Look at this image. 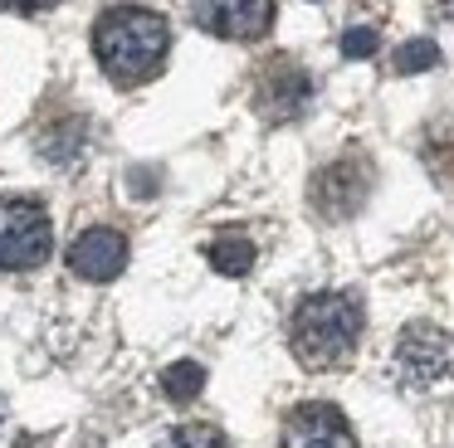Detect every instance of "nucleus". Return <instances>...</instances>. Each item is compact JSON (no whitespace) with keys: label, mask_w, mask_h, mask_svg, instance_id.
<instances>
[{"label":"nucleus","mask_w":454,"mask_h":448,"mask_svg":"<svg viewBox=\"0 0 454 448\" xmlns=\"http://www.w3.org/2000/svg\"><path fill=\"white\" fill-rule=\"evenodd\" d=\"M440 64V49L430 44V39H411V44H401V54H395V73H425V68Z\"/></svg>","instance_id":"nucleus-12"},{"label":"nucleus","mask_w":454,"mask_h":448,"mask_svg":"<svg viewBox=\"0 0 454 448\" xmlns=\"http://www.w3.org/2000/svg\"><path fill=\"white\" fill-rule=\"evenodd\" d=\"M5 10H20V15H40V10H50V5H59V0H0Z\"/></svg>","instance_id":"nucleus-15"},{"label":"nucleus","mask_w":454,"mask_h":448,"mask_svg":"<svg viewBox=\"0 0 454 448\" xmlns=\"http://www.w3.org/2000/svg\"><path fill=\"white\" fill-rule=\"evenodd\" d=\"M206 253H210V268L225 273V278H245V273L254 268V243H249L245 234H220Z\"/></svg>","instance_id":"nucleus-10"},{"label":"nucleus","mask_w":454,"mask_h":448,"mask_svg":"<svg viewBox=\"0 0 454 448\" xmlns=\"http://www.w3.org/2000/svg\"><path fill=\"white\" fill-rule=\"evenodd\" d=\"M342 54L347 58H372L376 54V29H347V35H342Z\"/></svg>","instance_id":"nucleus-14"},{"label":"nucleus","mask_w":454,"mask_h":448,"mask_svg":"<svg viewBox=\"0 0 454 448\" xmlns=\"http://www.w3.org/2000/svg\"><path fill=\"white\" fill-rule=\"evenodd\" d=\"M366 190H372V166H366V156H337L333 166H323L313 175L308 200H313V210L323 220H347V214H356L366 205Z\"/></svg>","instance_id":"nucleus-5"},{"label":"nucleus","mask_w":454,"mask_h":448,"mask_svg":"<svg viewBox=\"0 0 454 448\" xmlns=\"http://www.w3.org/2000/svg\"><path fill=\"white\" fill-rule=\"evenodd\" d=\"M200 385H206V370H200L196 360H176V366L161 370V390H167V399H176V405L196 399Z\"/></svg>","instance_id":"nucleus-11"},{"label":"nucleus","mask_w":454,"mask_h":448,"mask_svg":"<svg viewBox=\"0 0 454 448\" xmlns=\"http://www.w3.org/2000/svg\"><path fill=\"white\" fill-rule=\"evenodd\" d=\"M284 448H356V434L337 405L308 399L284 419Z\"/></svg>","instance_id":"nucleus-7"},{"label":"nucleus","mask_w":454,"mask_h":448,"mask_svg":"<svg viewBox=\"0 0 454 448\" xmlns=\"http://www.w3.org/2000/svg\"><path fill=\"white\" fill-rule=\"evenodd\" d=\"M69 268L89 282H113L122 268H128V239L108 224H93L79 239L69 243Z\"/></svg>","instance_id":"nucleus-8"},{"label":"nucleus","mask_w":454,"mask_h":448,"mask_svg":"<svg viewBox=\"0 0 454 448\" xmlns=\"http://www.w3.org/2000/svg\"><path fill=\"white\" fill-rule=\"evenodd\" d=\"M161 448H230V444H225V434L210 429V424H181Z\"/></svg>","instance_id":"nucleus-13"},{"label":"nucleus","mask_w":454,"mask_h":448,"mask_svg":"<svg viewBox=\"0 0 454 448\" xmlns=\"http://www.w3.org/2000/svg\"><path fill=\"white\" fill-rule=\"evenodd\" d=\"M288 341H294V356L308 370L347 366L356 341H362V302L352 292H313L294 307Z\"/></svg>","instance_id":"nucleus-2"},{"label":"nucleus","mask_w":454,"mask_h":448,"mask_svg":"<svg viewBox=\"0 0 454 448\" xmlns=\"http://www.w3.org/2000/svg\"><path fill=\"white\" fill-rule=\"evenodd\" d=\"M308 103H313V78L294 58H278V64L264 68V78H259V112L269 122H294Z\"/></svg>","instance_id":"nucleus-9"},{"label":"nucleus","mask_w":454,"mask_h":448,"mask_svg":"<svg viewBox=\"0 0 454 448\" xmlns=\"http://www.w3.org/2000/svg\"><path fill=\"white\" fill-rule=\"evenodd\" d=\"M191 19L215 39L254 44L274 29V0H191Z\"/></svg>","instance_id":"nucleus-6"},{"label":"nucleus","mask_w":454,"mask_h":448,"mask_svg":"<svg viewBox=\"0 0 454 448\" xmlns=\"http://www.w3.org/2000/svg\"><path fill=\"white\" fill-rule=\"evenodd\" d=\"M391 360H395L401 385H411V390L440 385V380L454 370V341L444 336L440 327H430V321H411V327L395 336V356Z\"/></svg>","instance_id":"nucleus-4"},{"label":"nucleus","mask_w":454,"mask_h":448,"mask_svg":"<svg viewBox=\"0 0 454 448\" xmlns=\"http://www.w3.org/2000/svg\"><path fill=\"white\" fill-rule=\"evenodd\" d=\"M54 229L44 205L35 200H0V273H30L50 259Z\"/></svg>","instance_id":"nucleus-3"},{"label":"nucleus","mask_w":454,"mask_h":448,"mask_svg":"<svg viewBox=\"0 0 454 448\" xmlns=\"http://www.w3.org/2000/svg\"><path fill=\"white\" fill-rule=\"evenodd\" d=\"M167 44H171V25L157 10L142 5H113L93 25V54H98L103 73L128 88L147 83L157 73L161 58H167Z\"/></svg>","instance_id":"nucleus-1"}]
</instances>
